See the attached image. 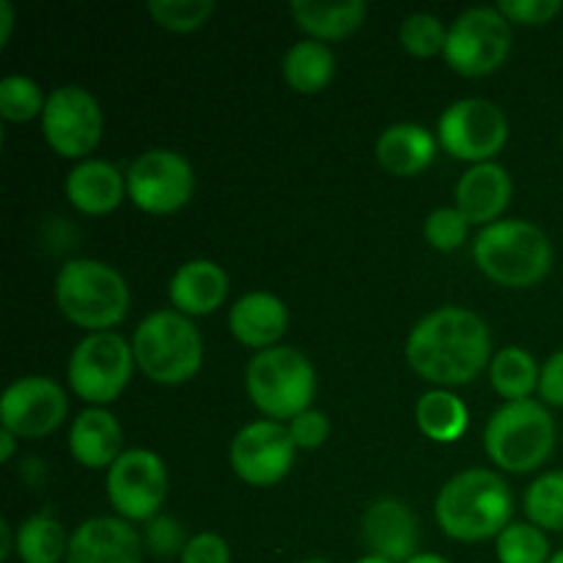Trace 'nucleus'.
<instances>
[{"label":"nucleus","mask_w":563,"mask_h":563,"mask_svg":"<svg viewBox=\"0 0 563 563\" xmlns=\"http://www.w3.org/2000/svg\"><path fill=\"white\" fill-rule=\"evenodd\" d=\"M500 563H550V539L533 522H509L495 539Z\"/></svg>","instance_id":"c85d7f7f"},{"label":"nucleus","mask_w":563,"mask_h":563,"mask_svg":"<svg viewBox=\"0 0 563 563\" xmlns=\"http://www.w3.org/2000/svg\"><path fill=\"white\" fill-rule=\"evenodd\" d=\"M357 563H394V561H388V559H383V555H374V553H368L366 559H361Z\"/></svg>","instance_id":"c03bdc74"},{"label":"nucleus","mask_w":563,"mask_h":563,"mask_svg":"<svg viewBox=\"0 0 563 563\" xmlns=\"http://www.w3.org/2000/svg\"><path fill=\"white\" fill-rule=\"evenodd\" d=\"M489 460L509 473H531L550 460L555 449V421L542 401H506L484 429Z\"/></svg>","instance_id":"0eeeda50"},{"label":"nucleus","mask_w":563,"mask_h":563,"mask_svg":"<svg viewBox=\"0 0 563 563\" xmlns=\"http://www.w3.org/2000/svg\"><path fill=\"white\" fill-rule=\"evenodd\" d=\"M467 229L471 223L465 220V214L456 207H440L434 209L432 214L423 223V234H427V242L434 247V251L451 253L456 247H462V242L467 240Z\"/></svg>","instance_id":"72a5a7b5"},{"label":"nucleus","mask_w":563,"mask_h":563,"mask_svg":"<svg viewBox=\"0 0 563 563\" xmlns=\"http://www.w3.org/2000/svg\"><path fill=\"white\" fill-rule=\"evenodd\" d=\"M146 11L157 25L168 31H198L214 14L212 0H148Z\"/></svg>","instance_id":"473e14b6"},{"label":"nucleus","mask_w":563,"mask_h":563,"mask_svg":"<svg viewBox=\"0 0 563 563\" xmlns=\"http://www.w3.org/2000/svg\"><path fill=\"white\" fill-rule=\"evenodd\" d=\"M187 533L185 526L174 517L157 515L154 520L146 522V531H143V548L148 553H154L157 559H174V555H181L187 548Z\"/></svg>","instance_id":"f704fd0d"},{"label":"nucleus","mask_w":563,"mask_h":563,"mask_svg":"<svg viewBox=\"0 0 563 563\" xmlns=\"http://www.w3.org/2000/svg\"><path fill=\"white\" fill-rule=\"evenodd\" d=\"M14 553L22 563H60L69 553V537L53 515H33L16 528Z\"/></svg>","instance_id":"bb28decb"},{"label":"nucleus","mask_w":563,"mask_h":563,"mask_svg":"<svg viewBox=\"0 0 563 563\" xmlns=\"http://www.w3.org/2000/svg\"><path fill=\"white\" fill-rule=\"evenodd\" d=\"M445 38H449V27L427 11L405 16L399 27L401 47L416 58H432V55L445 53Z\"/></svg>","instance_id":"2f4dec72"},{"label":"nucleus","mask_w":563,"mask_h":563,"mask_svg":"<svg viewBox=\"0 0 563 563\" xmlns=\"http://www.w3.org/2000/svg\"><path fill=\"white\" fill-rule=\"evenodd\" d=\"M289 328V308L273 291H247L229 311V330L251 350L278 346Z\"/></svg>","instance_id":"6ab92c4d"},{"label":"nucleus","mask_w":563,"mask_h":563,"mask_svg":"<svg viewBox=\"0 0 563 563\" xmlns=\"http://www.w3.org/2000/svg\"><path fill=\"white\" fill-rule=\"evenodd\" d=\"M498 11L517 25H544L563 11L561 0H500Z\"/></svg>","instance_id":"c9c22d12"},{"label":"nucleus","mask_w":563,"mask_h":563,"mask_svg":"<svg viewBox=\"0 0 563 563\" xmlns=\"http://www.w3.org/2000/svg\"><path fill=\"white\" fill-rule=\"evenodd\" d=\"M297 445L280 421H253L231 440L229 460L236 476L251 487H273L295 465Z\"/></svg>","instance_id":"2eb2a0df"},{"label":"nucleus","mask_w":563,"mask_h":563,"mask_svg":"<svg viewBox=\"0 0 563 563\" xmlns=\"http://www.w3.org/2000/svg\"><path fill=\"white\" fill-rule=\"evenodd\" d=\"M108 500L126 522H148L159 515L168 495L165 462L148 449L124 451L108 471Z\"/></svg>","instance_id":"ddd939ff"},{"label":"nucleus","mask_w":563,"mask_h":563,"mask_svg":"<svg viewBox=\"0 0 563 563\" xmlns=\"http://www.w3.org/2000/svg\"><path fill=\"white\" fill-rule=\"evenodd\" d=\"M297 25L317 42H339L352 36L366 22L368 5L363 0H344V3H319V0H295L291 3Z\"/></svg>","instance_id":"b1692460"},{"label":"nucleus","mask_w":563,"mask_h":563,"mask_svg":"<svg viewBox=\"0 0 563 563\" xmlns=\"http://www.w3.org/2000/svg\"><path fill=\"white\" fill-rule=\"evenodd\" d=\"M66 563H143V537L121 517H91L69 537Z\"/></svg>","instance_id":"dca6fc26"},{"label":"nucleus","mask_w":563,"mask_h":563,"mask_svg":"<svg viewBox=\"0 0 563 563\" xmlns=\"http://www.w3.org/2000/svg\"><path fill=\"white\" fill-rule=\"evenodd\" d=\"M539 396L548 405L563 407V350L550 355V361L542 366V374H539Z\"/></svg>","instance_id":"58836bf2"},{"label":"nucleus","mask_w":563,"mask_h":563,"mask_svg":"<svg viewBox=\"0 0 563 563\" xmlns=\"http://www.w3.org/2000/svg\"><path fill=\"white\" fill-rule=\"evenodd\" d=\"M476 267L489 280L511 289L539 284L553 267V245L539 225L528 220H498L484 225L473 242Z\"/></svg>","instance_id":"20e7f679"},{"label":"nucleus","mask_w":563,"mask_h":563,"mask_svg":"<svg viewBox=\"0 0 563 563\" xmlns=\"http://www.w3.org/2000/svg\"><path fill=\"white\" fill-rule=\"evenodd\" d=\"M418 520L410 506L396 498H379L363 511V539L374 555L394 563L410 561L418 553Z\"/></svg>","instance_id":"f3484780"},{"label":"nucleus","mask_w":563,"mask_h":563,"mask_svg":"<svg viewBox=\"0 0 563 563\" xmlns=\"http://www.w3.org/2000/svg\"><path fill=\"white\" fill-rule=\"evenodd\" d=\"M47 97L42 93L36 80L27 75H9L0 80V115L5 121H31L42 119Z\"/></svg>","instance_id":"7c9ffc66"},{"label":"nucleus","mask_w":563,"mask_h":563,"mask_svg":"<svg viewBox=\"0 0 563 563\" xmlns=\"http://www.w3.org/2000/svg\"><path fill=\"white\" fill-rule=\"evenodd\" d=\"M526 515L542 531H563V471L544 473L528 487Z\"/></svg>","instance_id":"c756f323"},{"label":"nucleus","mask_w":563,"mask_h":563,"mask_svg":"<svg viewBox=\"0 0 563 563\" xmlns=\"http://www.w3.org/2000/svg\"><path fill=\"white\" fill-rule=\"evenodd\" d=\"M135 366L159 385H181L201 372L203 339L176 308L148 313L132 335Z\"/></svg>","instance_id":"39448f33"},{"label":"nucleus","mask_w":563,"mask_h":563,"mask_svg":"<svg viewBox=\"0 0 563 563\" xmlns=\"http://www.w3.org/2000/svg\"><path fill=\"white\" fill-rule=\"evenodd\" d=\"M135 368V352L124 335L104 330L77 341L69 355L66 377L71 390L88 405H110L124 394Z\"/></svg>","instance_id":"6e6552de"},{"label":"nucleus","mask_w":563,"mask_h":563,"mask_svg":"<svg viewBox=\"0 0 563 563\" xmlns=\"http://www.w3.org/2000/svg\"><path fill=\"white\" fill-rule=\"evenodd\" d=\"M289 434L297 449L313 451L330 438V421L322 410H306L289 421Z\"/></svg>","instance_id":"e433bc0d"},{"label":"nucleus","mask_w":563,"mask_h":563,"mask_svg":"<svg viewBox=\"0 0 563 563\" xmlns=\"http://www.w3.org/2000/svg\"><path fill=\"white\" fill-rule=\"evenodd\" d=\"M302 563H330V561H322V559H313V561H302Z\"/></svg>","instance_id":"49530a36"},{"label":"nucleus","mask_w":563,"mask_h":563,"mask_svg":"<svg viewBox=\"0 0 563 563\" xmlns=\"http://www.w3.org/2000/svg\"><path fill=\"white\" fill-rule=\"evenodd\" d=\"M245 388L256 410L269 421H291L311 410L317 372L295 346H269L256 352L247 363Z\"/></svg>","instance_id":"423d86ee"},{"label":"nucleus","mask_w":563,"mask_h":563,"mask_svg":"<svg viewBox=\"0 0 563 563\" xmlns=\"http://www.w3.org/2000/svg\"><path fill=\"white\" fill-rule=\"evenodd\" d=\"M124 432L121 423L115 421L113 412L102 410V407H88L75 418L69 429V451L75 456L77 465L88 467V471H104L113 467L124 451Z\"/></svg>","instance_id":"4be33fe9"},{"label":"nucleus","mask_w":563,"mask_h":563,"mask_svg":"<svg viewBox=\"0 0 563 563\" xmlns=\"http://www.w3.org/2000/svg\"><path fill=\"white\" fill-rule=\"evenodd\" d=\"M511 176L498 163H478L456 181V209L471 225H493L511 201Z\"/></svg>","instance_id":"a211bd4d"},{"label":"nucleus","mask_w":563,"mask_h":563,"mask_svg":"<svg viewBox=\"0 0 563 563\" xmlns=\"http://www.w3.org/2000/svg\"><path fill=\"white\" fill-rule=\"evenodd\" d=\"M405 355L418 377L440 388H454L473 383L493 363V339L478 313L445 306L427 313L410 330Z\"/></svg>","instance_id":"f257e3e1"},{"label":"nucleus","mask_w":563,"mask_h":563,"mask_svg":"<svg viewBox=\"0 0 563 563\" xmlns=\"http://www.w3.org/2000/svg\"><path fill=\"white\" fill-rule=\"evenodd\" d=\"M14 31V5L9 0H0V44H5Z\"/></svg>","instance_id":"ea45409f"},{"label":"nucleus","mask_w":563,"mask_h":563,"mask_svg":"<svg viewBox=\"0 0 563 563\" xmlns=\"http://www.w3.org/2000/svg\"><path fill=\"white\" fill-rule=\"evenodd\" d=\"M438 152V137L421 124H390L377 137V159L388 174L394 176H416L434 159Z\"/></svg>","instance_id":"5701e85b"},{"label":"nucleus","mask_w":563,"mask_h":563,"mask_svg":"<svg viewBox=\"0 0 563 563\" xmlns=\"http://www.w3.org/2000/svg\"><path fill=\"white\" fill-rule=\"evenodd\" d=\"M168 297L170 306L185 317H209L229 297V275L212 258H192L174 273Z\"/></svg>","instance_id":"aec40b11"},{"label":"nucleus","mask_w":563,"mask_h":563,"mask_svg":"<svg viewBox=\"0 0 563 563\" xmlns=\"http://www.w3.org/2000/svg\"><path fill=\"white\" fill-rule=\"evenodd\" d=\"M335 75V55L330 44L317 38L295 42L284 55V80L297 93H319Z\"/></svg>","instance_id":"393cba45"},{"label":"nucleus","mask_w":563,"mask_h":563,"mask_svg":"<svg viewBox=\"0 0 563 563\" xmlns=\"http://www.w3.org/2000/svg\"><path fill=\"white\" fill-rule=\"evenodd\" d=\"M511 49V22L498 5H476L451 22L445 60L465 77H482L504 66Z\"/></svg>","instance_id":"1a4fd4ad"},{"label":"nucleus","mask_w":563,"mask_h":563,"mask_svg":"<svg viewBox=\"0 0 563 563\" xmlns=\"http://www.w3.org/2000/svg\"><path fill=\"white\" fill-rule=\"evenodd\" d=\"M66 198L82 214H108L124 201L126 174L108 159H82L66 176Z\"/></svg>","instance_id":"412c9836"},{"label":"nucleus","mask_w":563,"mask_h":563,"mask_svg":"<svg viewBox=\"0 0 563 563\" xmlns=\"http://www.w3.org/2000/svg\"><path fill=\"white\" fill-rule=\"evenodd\" d=\"M539 374H542V368L537 366L531 352L522 350V346H506L489 363L493 388L506 401H522L533 390H539Z\"/></svg>","instance_id":"cd10ccee"},{"label":"nucleus","mask_w":563,"mask_h":563,"mask_svg":"<svg viewBox=\"0 0 563 563\" xmlns=\"http://www.w3.org/2000/svg\"><path fill=\"white\" fill-rule=\"evenodd\" d=\"M515 515L511 489L498 473L471 467L443 484L434 500L440 528L456 542L498 539Z\"/></svg>","instance_id":"f03ea898"},{"label":"nucleus","mask_w":563,"mask_h":563,"mask_svg":"<svg viewBox=\"0 0 563 563\" xmlns=\"http://www.w3.org/2000/svg\"><path fill=\"white\" fill-rule=\"evenodd\" d=\"M196 192V170L174 148H148L126 168V196L148 214H174Z\"/></svg>","instance_id":"9b49d317"},{"label":"nucleus","mask_w":563,"mask_h":563,"mask_svg":"<svg viewBox=\"0 0 563 563\" xmlns=\"http://www.w3.org/2000/svg\"><path fill=\"white\" fill-rule=\"evenodd\" d=\"M416 421L418 429L429 440H434V443H454V440H460L467 432L471 416H467V407L460 396H454L445 388H438L418 399Z\"/></svg>","instance_id":"a878e982"},{"label":"nucleus","mask_w":563,"mask_h":563,"mask_svg":"<svg viewBox=\"0 0 563 563\" xmlns=\"http://www.w3.org/2000/svg\"><path fill=\"white\" fill-rule=\"evenodd\" d=\"M405 563H449V561H445L443 555H434V553H416L410 561H405Z\"/></svg>","instance_id":"37998d69"},{"label":"nucleus","mask_w":563,"mask_h":563,"mask_svg":"<svg viewBox=\"0 0 563 563\" xmlns=\"http://www.w3.org/2000/svg\"><path fill=\"white\" fill-rule=\"evenodd\" d=\"M55 302L71 324L104 333L124 322L130 311V286L119 269L99 258H71L58 269Z\"/></svg>","instance_id":"7ed1b4c3"},{"label":"nucleus","mask_w":563,"mask_h":563,"mask_svg":"<svg viewBox=\"0 0 563 563\" xmlns=\"http://www.w3.org/2000/svg\"><path fill=\"white\" fill-rule=\"evenodd\" d=\"M16 451V434L0 429V462H9Z\"/></svg>","instance_id":"79ce46f5"},{"label":"nucleus","mask_w":563,"mask_h":563,"mask_svg":"<svg viewBox=\"0 0 563 563\" xmlns=\"http://www.w3.org/2000/svg\"><path fill=\"white\" fill-rule=\"evenodd\" d=\"M550 563H563V550H559V553H553V559H550Z\"/></svg>","instance_id":"a18cd8bd"},{"label":"nucleus","mask_w":563,"mask_h":563,"mask_svg":"<svg viewBox=\"0 0 563 563\" xmlns=\"http://www.w3.org/2000/svg\"><path fill=\"white\" fill-rule=\"evenodd\" d=\"M69 399L55 379L27 374L14 379L0 396V429L16 438H47L64 423Z\"/></svg>","instance_id":"4468645a"},{"label":"nucleus","mask_w":563,"mask_h":563,"mask_svg":"<svg viewBox=\"0 0 563 563\" xmlns=\"http://www.w3.org/2000/svg\"><path fill=\"white\" fill-rule=\"evenodd\" d=\"M438 141L451 157L473 165L493 163L509 141V119L489 99H456L438 119Z\"/></svg>","instance_id":"9d476101"},{"label":"nucleus","mask_w":563,"mask_h":563,"mask_svg":"<svg viewBox=\"0 0 563 563\" xmlns=\"http://www.w3.org/2000/svg\"><path fill=\"white\" fill-rule=\"evenodd\" d=\"M102 130V108L88 88L60 86L47 93L42 132L55 154L82 163V157H88L99 146Z\"/></svg>","instance_id":"f8f14e48"},{"label":"nucleus","mask_w":563,"mask_h":563,"mask_svg":"<svg viewBox=\"0 0 563 563\" xmlns=\"http://www.w3.org/2000/svg\"><path fill=\"white\" fill-rule=\"evenodd\" d=\"M16 550V531L9 526V520H0V561H5Z\"/></svg>","instance_id":"a19ab883"},{"label":"nucleus","mask_w":563,"mask_h":563,"mask_svg":"<svg viewBox=\"0 0 563 563\" xmlns=\"http://www.w3.org/2000/svg\"><path fill=\"white\" fill-rule=\"evenodd\" d=\"M181 563H231V550L220 533L203 531L187 542Z\"/></svg>","instance_id":"4c0bfd02"}]
</instances>
